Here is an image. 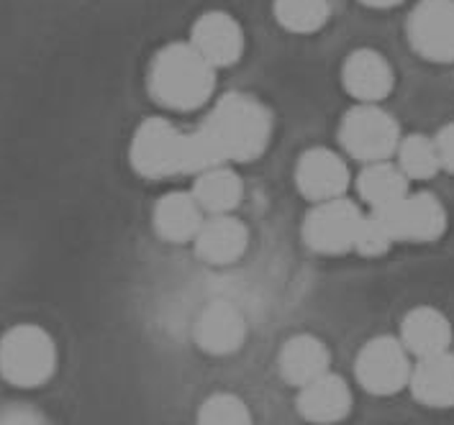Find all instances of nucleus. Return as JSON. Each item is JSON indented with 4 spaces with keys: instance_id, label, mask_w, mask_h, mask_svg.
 <instances>
[{
    "instance_id": "5701e85b",
    "label": "nucleus",
    "mask_w": 454,
    "mask_h": 425,
    "mask_svg": "<svg viewBox=\"0 0 454 425\" xmlns=\"http://www.w3.org/2000/svg\"><path fill=\"white\" fill-rule=\"evenodd\" d=\"M398 166L406 172L408 180H431L439 169H442V159H439V149L436 142L424 136V134H411L403 136L398 143Z\"/></svg>"
},
{
    "instance_id": "7ed1b4c3",
    "label": "nucleus",
    "mask_w": 454,
    "mask_h": 425,
    "mask_svg": "<svg viewBox=\"0 0 454 425\" xmlns=\"http://www.w3.org/2000/svg\"><path fill=\"white\" fill-rule=\"evenodd\" d=\"M57 369L54 338L39 326H13L0 338V377L13 387L31 390L47 384Z\"/></svg>"
},
{
    "instance_id": "f257e3e1",
    "label": "nucleus",
    "mask_w": 454,
    "mask_h": 425,
    "mask_svg": "<svg viewBox=\"0 0 454 425\" xmlns=\"http://www.w3.org/2000/svg\"><path fill=\"white\" fill-rule=\"evenodd\" d=\"M272 136V116L257 97L226 93L191 134L192 174L200 169L231 162H252L262 157Z\"/></svg>"
},
{
    "instance_id": "b1692460",
    "label": "nucleus",
    "mask_w": 454,
    "mask_h": 425,
    "mask_svg": "<svg viewBox=\"0 0 454 425\" xmlns=\"http://www.w3.org/2000/svg\"><path fill=\"white\" fill-rule=\"evenodd\" d=\"M198 423L239 425L249 423V407L231 392H215L198 407Z\"/></svg>"
},
{
    "instance_id": "f8f14e48",
    "label": "nucleus",
    "mask_w": 454,
    "mask_h": 425,
    "mask_svg": "<svg viewBox=\"0 0 454 425\" xmlns=\"http://www.w3.org/2000/svg\"><path fill=\"white\" fill-rule=\"evenodd\" d=\"M341 82L359 103H380L393 93L395 74L390 62L375 49H357L344 59Z\"/></svg>"
},
{
    "instance_id": "aec40b11",
    "label": "nucleus",
    "mask_w": 454,
    "mask_h": 425,
    "mask_svg": "<svg viewBox=\"0 0 454 425\" xmlns=\"http://www.w3.org/2000/svg\"><path fill=\"white\" fill-rule=\"evenodd\" d=\"M192 195L206 212H231L244 195L241 177L229 165H215L200 169L192 185Z\"/></svg>"
},
{
    "instance_id": "412c9836",
    "label": "nucleus",
    "mask_w": 454,
    "mask_h": 425,
    "mask_svg": "<svg viewBox=\"0 0 454 425\" xmlns=\"http://www.w3.org/2000/svg\"><path fill=\"white\" fill-rule=\"evenodd\" d=\"M408 182L411 180L406 177V172L398 165H393L390 159L367 162L357 174V192L372 211H378L401 200L408 192Z\"/></svg>"
},
{
    "instance_id": "a211bd4d",
    "label": "nucleus",
    "mask_w": 454,
    "mask_h": 425,
    "mask_svg": "<svg viewBox=\"0 0 454 425\" xmlns=\"http://www.w3.org/2000/svg\"><path fill=\"white\" fill-rule=\"evenodd\" d=\"M329 361H332V356L321 338L309 336V333H298V336L287 338L286 346L280 349V375L287 384L303 387L311 379L326 375Z\"/></svg>"
},
{
    "instance_id": "1a4fd4ad",
    "label": "nucleus",
    "mask_w": 454,
    "mask_h": 425,
    "mask_svg": "<svg viewBox=\"0 0 454 425\" xmlns=\"http://www.w3.org/2000/svg\"><path fill=\"white\" fill-rule=\"evenodd\" d=\"M408 42L429 62H454V0H419L408 16Z\"/></svg>"
},
{
    "instance_id": "393cba45",
    "label": "nucleus",
    "mask_w": 454,
    "mask_h": 425,
    "mask_svg": "<svg viewBox=\"0 0 454 425\" xmlns=\"http://www.w3.org/2000/svg\"><path fill=\"white\" fill-rule=\"evenodd\" d=\"M393 243L395 241L387 234V228H385V223L380 220L378 212L370 211V215L362 218L357 241H355V251H359L362 257H383Z\"/></svg>"
},
{
    "instance_id": "9d476101",
    "label": "nucleus",
    "mask_w": 454,
    "mask_h": 425,
    "mask_svg": "<svg viewBox=\"0 0 454 425\" xmlns=\"http://www.w3.org/2000/svg\"><path fill=\"white\" fill-rule=\"evenodd\" d=\"M295 185L301 189V195L313 203L332 200V197L344 195V189L349 185V169L336 151L313 146L295 165Z\"/></svg>"
},
{
    "instance_id": "bb28decb",
    "label": "nucleus",
    "mask_w": 454,
    "mask_h": 425,
    "mask_svg": "<svg viewBox=\"0 0 454 425\" xmlns=\"http://www.w3.org/2000/svg\"><path fill=\"white\" fill-rule=\"evenodd\" d=\"M42 413L28 405H8L0 410V423H42Z\"/></svg>"
},
{
    "instance_id": "a878e982",
    "label": "nucleus",
    "mask_w": 454,
    "mask_h": 425,
    "mask_svg": "<svg viewBox=\"0 0 454 425\" xmlns=\"http://www.w3.org/2000/svg\"><path fill=\"white\" fill-rule=\"evenodd\" d=\"M436 149H439V159H442V169H447L450 174H454V120L447 123L436 136Z\"/></svg>"
},
{
    "instance_id": "6ab92c4d",
    "label": "nucleus",
    "mask_w": 454,
    "mask_h": 425,
    "mask_svg": "<svg viewBox=\"0 0 454 425\" xmlns=\"http://www.w3.org/2000/svg\"><path fill=\"white\" fill-rule=\"evenodd\" d=\"M203 212L192 192H169L154 205V231L172 243L195 241L203 226Z\"/></svg>"
},
{
    "instance_id": "423d86ee",
    "label": "nucleus",
    "mask_w": 454,
    "mask_h": 425,
    "mask_svg": "<svg viewBox=\"0 0 454 425\" xmlns=\"http://www.w3.org/2000/svg\"><path fill=\"white\" fill-rule=\"evenodd\" d=\"M362 218L364 212L359 211L357 203L347 200L344 195L321 200L303 220V241L316 254H347L355 249Z\"/></svg>"
},
{
    "instance_id": "0eeeda50",
    "label": "nucleus",
    "mask_w": 454,
    "mask_h": 425,
    "mask_svg": "<svg viewBox=\"0 0 454 425\" xmlns=\"http://www.w3.org/2000/svg\"><path fill=\"white\" fill-rule=\"evenodd\" d=\"M411 352L403 346L401 338L390 336H378L367 341L359 349L357 361H355V375L362 390L372 395H395L411 382Z\"/></svg>"
},
{
    "instance_id": "6e6552de",
    "label": "nucleus",
    "mask_w": 454,
    "mask_h": 425,
    "mask_svg": "<svg viewBox=\"0 0 454 425\" xmlns=\"http://www.w3.org/2000/svg\"><path fill=\"white\" fill-rule=\"evenodd\" d=\"M375 212L380 215L395 243H429L444 236L447 231V211L442 200L431 192H406L401 200L378 208Z\"/></svg>"
},
{
    "instance_id": "20e7f679",
    "label": "nucleus",
    "mask_w": 454,
    "mask_h": 425,
    "mask_svg": "<svg viewBox=\"0 0 454 425\" xmlns=\"http://www.w3.org/2000/svg\"><path fill=\"white\" fill-rule=\"evenodd\" d=\"M129 159L149 180L192 174L191 134H180L165 119H146L131 139Z\"/></svg>"
},
{
    "instance_id": "dca6fc26",
    "label": "nucleus",
    "mask_w": 454,
    "mask_h": 425,
    "mask_svg": "<svg viewBox=\"0 0 454 425\" xmlns=\"http://www.w3.org/2000/svg\"><path fill=\"white\" fill-rule=\"evenodd\" d=\"M401 341L416 359L450 352V346L454 344L452 323L436 307H413L408 310V315L401 323Z\"/></svg>"
},
{
    "instance_id": "ddd939ff",
    "label": "nucleus",
    "mask_w": 454,
    "mask_h": 425,
    "mask_svg": "<svg viewBox=\"0 0 454 425\" xmlns=\"http://www.w3.org/2000/svg\"><path fill=\"white\" fill-rule=\"evenodd\" d=\"M349 410H352L349 384L332 372L301 387L298 413L311 423H339L349 415Z\"/></svg>"
},
{
    "instance_id": "cd10ccee",
    "label": "nucleus",
    "mask_w": 454,
    "mask_h": 425,
    "mask_svg": "<svg viewBox=\"0 0 454 425\" xmlns=\"http://www.w3.org/2000/svg\"><path fill=\"white\" fill-rule=\"evenodd\" d=\"M359 3H364L367 8H395L403 0H359Z\"/></svg>"
},
{
    "instance_id": "39448f33",
    "label": "nucleus",
    "mask_w": 454,
    "mask_h": 425,
    "mask_svg": "<svg viewBox=\"0 0 454 425\" xmlns=\"http://www.w3.org/2000/svg\"><path fill=\"white\" fill-rule=\"evenodd\" d=\"M401 126L378 103H359L339 126V142L349 157L359 162H383L398 151Z\"/></svg>"
},
{
    "instance_id": "9b49d317",
    "label": "nucleus",
    "mask_w": 454,
    "mask_h": 425,
    "mask_svg": "<svg viewBox=\"0 0 454 425\" xmlns=\"http://www.w3.org/2000/svg\"><path fill=\"white\" fill-rule=\"evenodd\" d=\"M191 44L215 70L234 65L244 51V31L239 21L223 11H208L192 24Z\"/></svg>"
},
{
    "instance_id": "4be33fe9",
    "label": "nucleus",
    "mask_w": 454,
    "mask_h": 425,
    "mask_svg": "<svg viewBox=\"0 0 454 425\" xmlns=\"http://www.w3.org/2000/svg\"><path fill=\"white\" fill-rule=\"evenodd\" d=\"M272 11L278 24L293 34H313L332 16L329 0H275Z\"/></svg>"
},
{
    "instance_id": "2eb2a0df",
    "label": "nucleus",
    "mask_w": 454,
    "mask_h": 425,
    "mask_svg": "<svg viewBox=\"0 0 454 425\" xmlns=\"http://www.w3.org/2000/svg\"><path fill=\"white\" fill-rule=\"evenodd\" d=\"M249 231L239 218L229 212H215L203 220L195 236V254L208 264H231L247 251Z\"/></svg>"
},
{
    "instance_id": "4468645a",
    "label": "nucleus",
    "mask_w": 454,
    "mask_h": 425,
    "mask_svg": "<svg viewBox=\"0 0 454 425\" xmlns=\"http://www.w3.org/2000/svg\"><path fill=\"white\" fill-rule=\"evenodd\" d=\"M244 336H247L244 315L231 303L208 305L195 323V341L206 354H234L244 344Z\"/></svg>"
},
{
    "instance_id": "f03ea898",
    "label": "nucleus",
    "mask_w": 454,
    "mask_h": 425,
    "mask_svg": "<svg viewBox=\"0 0 454 425\" xmlns=\"http://www.w3.org/2000/svg\"><path fill=\"white\" fill-rule=\"evenodd\" d=\"M152 97L172 111H195L208 103L215 88V67L188 44H168L149 65Z\"/></svg>"
},
{
    "instance_id": "f3484780",
    "label": "nucleus",
    "mask_w": 454,
    "mask_h": 425,
    "mask_svg": "<svg viewBox=\"0 0 454 425\" xmlns=\"http://www.w3.org/2000/svg\"><path fill=\"white\" fill-rule=\"evenodd\" d=\"M411 395L427 407H454V354L442 352L416 359L411 372Z\"/></svg>"
}]
</instances>
